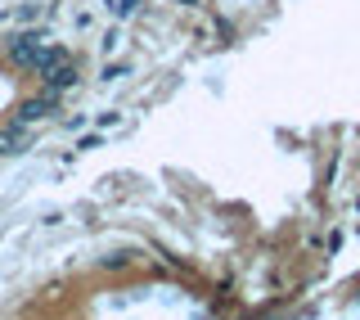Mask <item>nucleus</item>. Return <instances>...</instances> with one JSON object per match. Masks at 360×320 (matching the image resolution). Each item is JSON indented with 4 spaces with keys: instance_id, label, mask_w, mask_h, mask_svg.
<instances>
[{
    "instance_id": "obj_3",
    "label": "nucleus",
    "mask_w": 360,
    "mask_h": 320,
    "mask_svg": "<svg viewBox=\"0 0 360 320\" xmlns=\"http://www.w3.org/2000/svg\"><path fill=\"white\" fill-rule=\"evenodd\" d=\"M45 113H54V90H45L41 99H27V104L18 109V122H36V118H45Z\"/></svg>"
},
{
    "instance_id": "obj_1",
    "label": "nucleus",
    "mask_w": 360,
    "mask_h": 320,
    "mask_svg": "<svg viewBox=\"0 0 360 320\" xmlns=\"http://www.w3.org/2000/svg\"><path fill=\"white\" fill-rule=\"evenodd\" d=\"M41 54H45V41H41V36H18V41L9 45V63H14V68H32V72H36Z\"/></svg>"
},
{
    "instance_id": "obj_2",
    "label": "nucleus",
    "mask_w": 360,
    "mask_h": 320,
    "mask_svg": "<svg viewBox=\"0 0 360 320\" xmlns=\"http://www.w3.org/2000/svg\"><path fill=\"white\" fill-rule=\"evenodd\" d=\"M41 77H45V90H54V95L68 90V86H77V68H72V59H59L54 68H45Z\"/></svg>"
},
{
    "instance_id": "obj_4",
    "label": "nucleus",
    "mask_w": 360,
    "mask_h": 320,
    "mask_svg": "<svg viewBox=\"0 0 360 320\" xmlns=\"http://www.w3.org/2000/svg\"><path fill=\"white\" fill-rule=\"evenodd\" d=\"M136 5H140V0H113V14H131Z\"/></svg>"
}]
</instances>
